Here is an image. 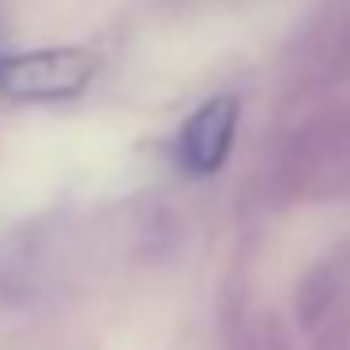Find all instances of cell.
<instances>
[{
	"label": "cell",
	"mask_w": 350,
	"mask_h": 350,
	"mask_svg": "<svg viewBox=\"0 0 350 350\" xmlns=\"http://www.w3.org/2000/svg\"><path fill=\"white\" fill-rule=\"evenodd\" d=\"M102 61L83 46L0 53V94L12 102H68L91 87Z\"/></svg>",
	"instance_id": "6da1fadb"
},
{
	"label": "cell",
	"mask_w": 350,
	"mask_h": 350,
	"mask_svg": "<svg viewBox=\"0 0 350 350\" xmlns=\"http://www.w3.org/2000/svg\"><path fill=\"white\" fill-rule=\"evenodd\" d=\"M241 124V102L234 94H215L189 113L177 132V166L189 177H211L234 151V136Z\"/></svg>",
	"instance_id": "7a4b0ae2"
}]
</instances>
